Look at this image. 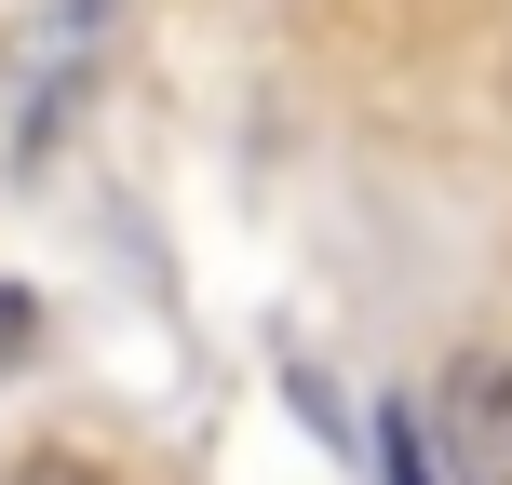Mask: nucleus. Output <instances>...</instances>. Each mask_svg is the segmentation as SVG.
Returning a JSON list of instances; mask_svg holds the SVG:
<instances>
[{"label":"nucleus","instance_id":"nucleus-1","mask_svg":"<svg viewBox=\"0 0 512 485\" xmlns=\"http://www.w3.org/2000/svg\"><path fill=\"white\" fill-rule=\"evenodd\" d=\"M432 432H445V472L459 485H512V351H445L432 378Z\"/></svg>","mask_w":512,"mask_h":485},{"label":"nucleus","instance_id":"nucleus-2","mask_svg":"<svg viewBox=\"0 0 512 485\" xmlns=\"http://www.w3.org/2000/svg\"><path fill=\"white\" fill-rule=\"evenodd\" d=\"M364 459H378V485H432V445H418V405H378V418H364Z\"/></svg>","mask_w":512,"mask_h":485},{"label":"nucleus","instance_id":"nucleus-3","mask_svg":"<svg viewBox=\"0 0 512 485\" xmlns=\"http://www.w3.org/2000/svg\"><path fill=\"white\" fill-rule=\"evenodd\" d=\"M108 14H122V0H54V27H41V41H27V54H41V68H95Z\"/></svg>","mask_w":512,"mask_h":485},{"label":"nucleus","instance_id":"nucleus-4","mask_svg":"<svg viewBox=\"0 0 512 485\" xmlns=\"http://www.w3.org/2000/svg\"><path fill=\"white\" fill-rule=\"evenodd\" d=\"M0 485H122V472H108L95 445H27V459L0 472Z\"/></svg>","mask_w":512,"mask_h":485},{"label":"nucleus","instance_id":"nucleus-5","mask_svg":"<svg viewBox=\"0 0 512 485\" xmlns=\"http://www.w3.org/2000/svg\"><path fill=\"white\" fill-rule=\"evenodd\" d=\"M27 337H41V310H27V297H0V351H27Z\"/></svg>","mask_w":512,"mask_h":485}]
</instances>
